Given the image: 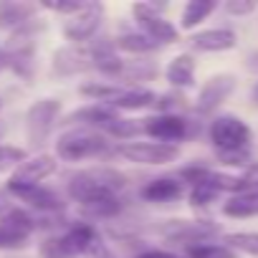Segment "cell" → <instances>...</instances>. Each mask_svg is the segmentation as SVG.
I'll use <instances>...</instances> for the list:
<instances>
[{"label": "cell", "mask_w": 258, "mask_h": 258, "mask_svg": "<svg viewBox=\"0 0 258 258\" xmlns=\"http://www.w3.org/2000/svg\"><path fill=\"white\" fill-rule=\"evenodd\" d=\"M84 258H116V253H114L104 240H99V243H94V248H91Z\"/></svg>", "instance_id": "cell-34"}, {"label": "cell", "mask_w": 258, "mask_h": 258, "mask_svg": "<svg viewBox=\"0 0 258 258\" xmlns=\"http://www.w3.org/2000/svg\"><path fill=\"white\" fill-rule=\"evenodd\" d=\"M86 3L89 0H58V3H41V8H46V11H53V13H58V16H76V13H81L84 8H86Z\"/></svg>", "instance_id": "cell-30"}, {"label": "cell", "mask_w": 258, "mask_h": 258, "mask_svg": "<svg viewBox=\"0 0 258 258\" xmlns=\"http://www.w3.org/2000/svg\"><path fill=\"white\" fill-rule=\"evenodd\" d=\"M165 6H157V3H135L132 6V13H135V23H137V31H142L150 41H155L157 46H165V43H175L180 38V31L162 16Z\"/></svg>", "instance_id": "cell-7"}, {"label": "cell", "mask_w": 258, "mask_h": 258, "mask_svg": "<svg viewBox=\"0 0 258 258\" xmlns=\"http://www.w3.org/2000/svg\"><path fill=\"white\" fill-rule=\"evenodd\" d=\"M245 66H248V71H253V74H258V51H253V53H248V58H245Z\"/></svg>", "instance_id": "cell-36"}, {"label": "cell", "mask_w": 258, "mask_h": 258, "mask_svg": "<svg viewBox=\"0 0 258 258\" xmlns=\"http://www.w3.org/2000/svg\"><path fill=\"white\" fill-rule=\"evenodd\" d=\"M142 132L147 137H152L155 142H165V145H180L190 137L198 135V121L182 116V114H152L147 119L140 121Z\"/></svg>", "instance_id": "cell-5"}, {"label": "cell", "mask_w": 258, "mask_h": 258, "mask_svg": "<svg viewBox=\"0 0 258 258\" xmlns=\"http://www.w3.org/2000/svg\"><path fill=\"white\" fill-rule=\"evenodd\" d=\"M258 8L255 0H228L225 3V13L230 16H250Z\"/></svg>", "instance_id": "cell-31"}, {"label": "cell", "mask_w": 258, "mask_h": 258, "mask_svg": "<svg viewBox=\"0 0 258 258\" xmlns=\"http://www.w3.org/2000/svg\"><path fill=\"white\" fill-rule=\"evenodd\" d=\"M190 43L195 51H203V53H223V51L235 48L238 38L230 28H208V31L190 36Z\"/></svg>", "instance_id": "cell-17"}, {"label": "cell", "mask_w": 258, "mask_h": 258, "mask_svg": "<svg viewBox=\"0 0 258 258\" xmlns=\"http://www.w3.org/2000/svg\"><path fill=\"white\" fill-rule=\"evenodd\" d=\"M61 116V101L58 99H38L26 111V140L31 147H41L48 142L51 132L56 129V121Z\"/></svg>", "instance_id": "cell-6"}, {"label": "cell", "mask_w": 258, "mask_h": 258, "mask_svg": "<svg viewBox=\"0 0 258 258\" xmlns=\"http://www.w3.org/2000/svg\"><path fill=\"white\" fill-rule=\"evenodd\" d=\"M6 192L21 203V208L36 213V215H61L66 203L61 192L46 187V185H31V187H6Z\"/></svg>", "instance_id": "cell-9"}, {"label": "cell", "mask_w": 258, "mask_h": 258, "mask_svg": "<svg viewBox=\"0 0 258 258\" xmlns=\"http://www.w3.org/2000/svg\"><path fill=\"white\" fill-rule=\"evenodd\" d=\"M235 84H238V79L233 74H215V76H210L203 84V89H200V94L195 99V111L200 116H208V114L218 111L220 104L235 91Z\"/></svg>", "instance_id": "cell-13"}, {"label": "cell", "mask_w": 258, "mask_h": 258, "mask_svg": "<svg viewBox=\"0 0 258 258\" xmlns=\"http://www.w3.org/2000/svg\"><path fill=\"white\" fill-rule=\"evenodd\" d=\"M101 18H104V6L101 3H94L89 0L86 8L76 16H71L66 23H63V36L74 43V46H86V41H91L101 26Z\"/></svg>", "instance_id": "cell-11"}, {"label": "cell", "mask_w": 258, "mask_h": 258, "mask_svg": "<svg viewBox=\"0 0 258 258\" xmlns=\"http://www.w3.org/2000/svg\"><path fill=\"white\" fill-rule=\"evenodd\" d=\"M8 69V56H6V51H3V46H0V74H3Z\"/></svg>", "instance_id": "cell-37"}, {"label": "cell", "mask_w": 258, "mask_h": 258, "mask_svg": "<svg viewBox=\"0 0 258 258\" xmlns=\"http://www.w3.org/2000/svg\"><path fill=\"white\" fill-rule=\"evenodd\" d=\"M157 76V63L150 61V58H132V61H124L116 81L121 86H140V84H147Z\"/></svg>", "instance_id": "cell-20"}, {"label": "cell", "mask_w": 258, "mask_h": 258, "mask_svg": "<svg viewBox=\"0 0 258 258\" xmlns=\"http://www.w3.org/2000/svg\"><path fill=\"white\" fill-rule=\"evenodd\" d=\"M167 240L182 243V245H198L210 243V238L220 235V225L213 220H167L157 228Z\"/></svg>", "instance_id": "cell-10"}, {"label": "cell", "mask_w": 258, "mask_h": 258, "mask_svg": "<svg viewBox=\"0 0 258 258\" xmlns=\"http://www.w3.org/2000/svg\"><path fill=\"white\" fill-rule=\"evenodd\" d=\"M218 198H220V192L213 190L210 185H192L190 192H187V200H190L192 208H208V205H213Z\"/></svg>", "instance_id": "cell-28"}, {"label": "cell", "mask_w": 258, "mask_h": 258, "mask_svg": "<svg viewBox=\"0 0 258 258\" xmlns=\"http://www.w3.org/2000/svg\"><path fill=\"white\" fill-rule=\"evenodd\" d=\"M38 13L36 3H23V0H3L0 3V31H18L28 26Z\"/></svg>", "instance_id": "cell-18"}, {"label": "cell", "mask_w": 258, "mask_h": 258, "mask_svg": "<svg viewBox=\"0 0 258 258\" xmlns=\"http://www.w3.org/2000/svg\"><path fill=\"white\" fill-rule=\"evenodd\" d=\"M56 155L63 162H84V160H109L116 157V145L109 142L96 129L89 126H71L58 137Z\"/></svg>", "instance_id": "cell-2"}, {"label": "cell", "mask_w": 258, "mask_h": 258, "mask_svg": "<svg viewBox=\"0 0 258 258\" xmlns=\"http://www.w3.org/2000/svg\"><path fill=\"white\" fill-rule=\"evenodd\" d=\"M223 215H228V218H255L258 215V190L230 195L223 203Z\"/></svg>", "instance_id": "cell-23"}, {"label": "cell", "mask_w": 258, "mask_h": 258, "mask_svg": "<svg viewBox=\"0 0 258 258\" xmlns=\"http://www.w3.org/2000/svg\"><path fill=\"white\" fill-rule=\"evenodd\" d=\"M56 170H58V162H56L53 155H36V157H28L26 162H21V165L11 172L6 187H31V185H43V180L51 177Z\"/></svg>", "instance_id": "cell-12"}, {"label": "cell", "mask_w": 258, "mask_h": 258, "mask_svg": "<svg viewBox=\"0 0 258 258\" xmlns=\"http://www.w3.org/2000/svg\"><path fill=\"white\" fill-rule=\"evenodd\" d=\"M28 160V152L23 147H13V145H0V172L3 170H16L21 162Z\"/></svg>", "instance_id": "cell-27"}, {"label": "cell", "mask_w": 258, "mask_h": 258, "mask_svg": "<svg viewBox=\"0 0 258 258\" xmlns=\"http://www.w3.org/2000/svg\"><path fill=\"white\" fill-rule=\"evenodd\" d=\"M124 187H126V175H121L114 167H104V165L79 170L66 177V192L74 203H79V208L96 203V200L119 198Z\"/></svg>", "instance_id": "cell-1"}, {"label": "cell", "mask_w": 258, "mask_h": 258, "mask_svg": "<svg viewBox=\"0 0 258 258\" xmlns=\"http://www.w3.org/2000/svg\"><path fill=\"white\" fill-rule=\"evenodd\" d=\"M218 162L220 165H228V167H248L253 162V150H233V152H215Z\"/></svg>", "instance_id": "cell-29"}, {"label": "cell", "mask_w": 258, "mask_h": 258, "mask_svg": "<svg viewBox=\"0 0 258 258\" xmlns=\"http://www.w3.org/2000/svg\"><path fill=\"white\" fill-rule=\"evenodd\" d=\"M16 205H18V203H16V200H13V198L6 192V190H0V218H6V215H8V213H11Z\"/></svg>", "instance_id": "cell-35"}, {"label": "cell", "mask_w": 258, "mask_h": 258, "mask_svg": "<svg viewBox=\"0 0 258 258\" xmlns=\"http://www.w3.org/2000/svg\"><path fill=\"white\" fill-rule=\"evenodd\" d=\"M116 157H124L135 165H170L180 157V145H165V142H121L116 145Z\"/></svg>", "instance_id": "cell-8"}, {"label": "cell", "mask_w": 258, "mask_h": 258, "mask_svg": "<svg viewBox=\"0 0 258 258\" xmlns=\"http://www.w3.org/2000/svg\"><path fill=\"white\" fill-rule=\"evenodd\" d=\"M114 46H116V51L121 48V51L132 53V56H137V58H145L147 53H152V51L160 48L155 41H150V38H147L142 31H137V28H124V31L116 36Z\"/></svg>", "instance_id": "cell-21"}, {"label": "cell", "mask_w": 258, "mask_h": 258, "mask_svg": "<svg viewBox=\"0 0 258 258\" xmlns=\"http://www.w3.org/2000/svg\"><path fill=\"white\" fill-rule=\"evenodd\" d=\"M195 69H198L195 58L190 53H180L167 63L165 79L172 89H190V86H195Z\"/></svg>", "instance_id": "cell-19"}, {"label": "cell", "mask_w": 258, "mask_h": 258, "mask_svg": "<svg viewBox=\"0 0 258 258\" xmlns=\"http://www.w3.org/2000/svg\"><path fill=\"white\" fill-rule=\"evenodd\" d=\"M223 245H228L230 250H240L248 255L258 258V230H238V233H225L223 235Z\"/></svg>", "instance_id": "cell-25"}, {"label": "cell", "mask_w": 258, "mask_h": 258, "mask_svg": "<svg viewBox=\"0 0 258 258\" xmlns=\"http://www.w3.org/2000/svg\"><path fill=\"white\" fill-rule=\"evenodd\" d=\"M253 104L258 106V81H255V86H253Z\"/></svg>", "instance_id": "cell-38"}, {"label": "cell", "mask_w": 258, "mask_h": 258, "mask_svg": "<svg viewBox=\"0 0 258 258\" xmlns=\"http://www.w3.org/2000/svg\"><path fill=\"white\" fill-rule=\"evenodd\" d=\"M215 11H218V3H215V0H190V3L182 8L180 28L192 31V28H198L208 16H213Z\"/></svg>", "instance_id": "cell-24"}, {"label": "cell", "mask_w": 258, "mask_h": 258, "mask_svg": "<svg viewBox=\"0 0 258 258\" xmlns=\"http://www.w3.org/2000/svg\"><path fill=\"white\" fill-rule=\"evenodd\" d=\"M3 51L8 56V69L18 74L23 81H31L36 74V46H13Z\"/></svg>", "instance_id": "cell-22"}, {"label": "cell", "mask_w": 258, "mask_h": 258, "mask_svg": "<svg viewBox=\"0 0 258 258\" xmlns=\"http://www.w3.org/2000/svg\"><path fill=\"white\" fill-rule=\"evenodd\" d=\"M132 258H185L175 250H165V248H145V250H137Z\"/></svg>", "instance_id": "cell-33"}, {"label": "cell", "mask_w": 258, "mask_h": 258, "mask_svg": "<svg viewBox=\"0 0 258 258\" xmlns=\"http://www.w3.org/2000/svg\"><path fill=\"white\" fill-rule=\"evenodd\" d=\"M99 240L101 235L94 223L76 220V223H66L61 233H51L48 238H43L38 245V255L41 258H79V255L84 258Z\"/></svg>", "instance_id": "cell-3"}, {"label": "cell", "mask_w": 258, "mask_h": 258, "mask_svg": "<svg viewBox=\"0 0 258 258\" xmlns=\"http://www.w3.org/2000/svg\"><path fill=\"white\" fill-rule=\"evenodd\" d=\"M89 53H91V69H96L99 74L109 76V79H116L121 66H124V58H119V51L114 46V41L109 38H96L89 43Z\"/></svg>", "instance_id": "cell-15"}, {"label": "cell", "mask_w": 258, "mask_h": 258, "mask_svg": "<svg viewBox=\"0 0 258 258\" xmlns=\"http://www.w3.org/2000/svg\"><path fill=\"white\" fill-rule=\"evenodd\" d=\"M185 258H238L235 250H230L223 243H198V245H185Z\"/></svg>", "instance_id": "cell-26"}, {"label": "cell", "mask_w": 258, "mask_h": 258, "mask_svg": "<svg viewBox=\"0 0 258 258\" xmlns=\"http://www.w3.org/2000/svg\"><path fill=\"white\" fill-rule=\"evenodd\" d=\"M91 69V53L89 46H61L58 51H53L51 58V71L56 76H76Z\"/></svg>", "instance_id": "cell-14"}, {"label": "cell", "mask_w": 258, "mask_h": 258, "mask_svg": "<svg viewBox=\"0 0 258 258\" xmlns=\"http://www.w3.org/2000/svg\"><path fill=\"white\" fill-rule=\"evenodd\" d=\"M208 137L215 152H233V150H248L253 142V129L235 114H220L210 121Z\"/></svg>", "instance_id": "cell-4"}, {"label": "cell", "mask_w": 258, "mask_h": 258, "mask_svg": "<svg viewBox=\"0 0 258 258\" xmlns=\"http://www.w3.org/2000/svg\"><path fill=\"white\" fill-rule=\"evenodd\" d=\"M238 177L243 182V192H255L258 190V162H250Z\"/></svg>", "instance_id": "cell-32"}, {"label": "cell", "mask_w": 258, "mask_h": 258, "mask_svg": "<svg viewBox=\"0 0 258 258\" xmlns=\"http://www.w3.org/2000/svg\"><path fill=\"white\" fill-rule=\"evenodd\" d=\"M182 195H185V185L177 177H155L147 185H142V190H140V198L145 203H157V205L175 203Z\"/></svg>", "instance_id": "cell-16"}]
</instances>
